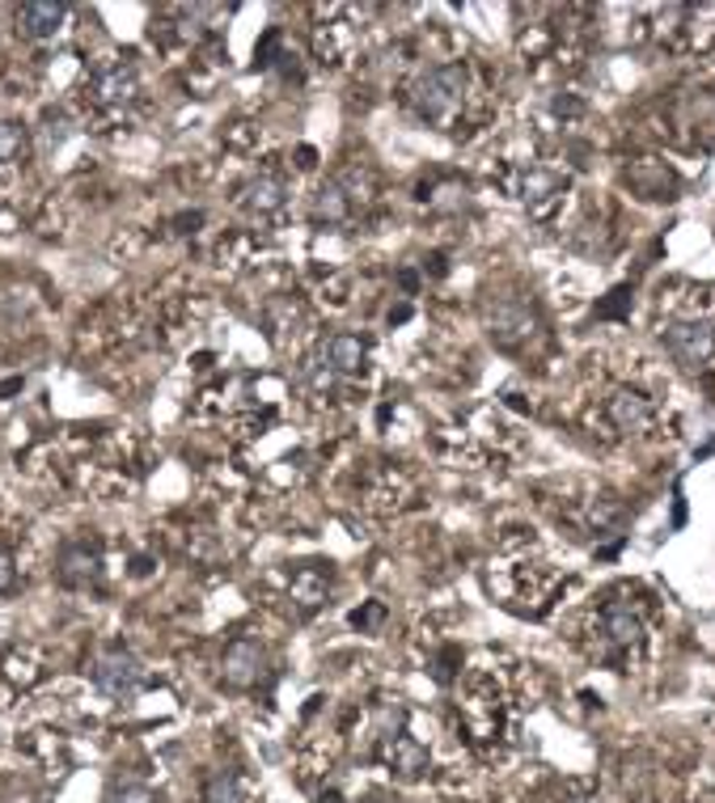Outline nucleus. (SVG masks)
I'll list each match as a JSON object with an SVG mask.
<instances>
[{
	"label": "nucleus",
	"instance_id": "obj_1",
	"mask_svg": "<svg viewBox=\"0 0 715 803\" xmlns=\"http://www.w3.org/2000/svg\"><path fill=\"white\" fill-rule=\"evenodd\" d=\"M465 85H470V76H465L462 64H440V69H432L428 76L415 81L411 102L420 110V119H428V123H449V119L462 110Z\"/></svg>",
	"mask_w": 715,
	"mask_h": 803
},
{
	"label": "nucleus",
	"instance_id": "obj_2",
	"mask_svg": "<svg viewBox=\"0 0 715 803\" xmlns=\"http://www.w3.org/2000/svg\"><path fill=\"white\" fill-rule=\"evenodd\" d=\"M487 334H492V343L504 351H517L525 348L530 339L537 334V314L534 305H525V301H517V296H504L496 301L492 309H487Z\"/></svg>",
	"mask_w": 715,
	"mask_h": 803
},
{
	"label": "nucleus",
	"instance_id": "obj_3",
	"mask_svg": "<svg viewBox=\"0 0 715 803\" xmlns=\"http://www.w3.org/2000/svg\"><path fill=\"white\" fill-rule=\"evenodd\" d=\"M661 343L681 368H703L715 351V334L707 321H669L661 330Z\"/></svg>",
	"mask_w": 715,
	"mask_h": 803
},
{
	"label": "nucleus",
	"instance_id": "obj_4",
	"mask_svg": "<svg viewBox=\"0 0 715 803\" xmlns=\"http://www.w3.org/2000/svg\"><path fill=\"white\" fill-rule=\"evenodd\" d=\"M220 677L229 690H254L267 677V652L254 638H233L220 656Z\"/></svg>",
	"mask_w": 715,
	"mask_h": 803
},
{
	"label": "nucleus",
	"instance_id": "obj_5",
	"mask_svg": "<svg viewBox=\"0 0 715 803\" xmlns=\"http://www.w3.org/2000/svg\"><path fill=\"white\" fill-rule=\"evenodd\" d=\"M141 681H144L141 660H136L132 652H123V647H110V652H102L98 664H94V685H98L102 694H110V698H132V694L141 690Z\"/></svg>",
	"mask_w": 715,
	"mask_h": 803
},
{
	"label": "nucleus",
	"instance_id": "obj_6",
	"mask_svg": "<svg viewBox=\"0 0 715 803\" xmlns=\"http://www.w3.org/2000/svg\"><path fill=\"white\" fill-rule=\"evenodd\" d=\"M56 580L64 588H89L102 580V546L98 542H69L56 555Z\"/></svg>",
	"mask_w": 715,
	"mask_h": 803
},
{
	"label": "nucleus",
	"instance_id": "obj_7",
	"mask_svg": "<svg viewBox=\"0 0 715 803\" xmlns=\"http://www.w3.org/2000/svg\"><path fill=\"white\" fill-rule=\"evenodd\" d=\"M606 415L609 423L618 427V431H627V436H640L652 427V402H647L640 389H618L614 398L606 402Z\"/></svg>",
	"mask_w": 715,
	"mask_h": 803
},
{
	"label": "nucleus",
	"instance_id": "obj_8",
	"mask_svg": "<svg viewBox=\"0 0 715 803\" xmlns=\"http://www.w3.org/2000/svg\"><path fill=\"white\" fill-rule=\"evenodd\" d=\"M60 26H64V4L60 0H26L17 9V35L35 38V42L51 38Z\"/></svg>",
	"mask_w": 715,
	"mask_h": 803
},
{
	"label": "nucleus",
	"instance_id": "obj_9",
	"mask_svg": "<svg viewBox=\"0 0 715 803\" xmlns=\"http://www.w3.org/2000/svg\"><path fill=\"white\" fill-rule=\"evenodd\" d=\"M284 199H288V186L276 174H258L242 186V208L254 211V216H271V211H280L284 208Z\"/></svg>",
	"mask_w": 715,
	"mask_h": 803
},
{
	"label": "nucleus",
	"instance_id": "obj_10",
	"mask_svg": "<svg viewBox=\"0 0 715 803\" xmlns=\"http://www.w3.org/2000/svg\"><path fill=\"white\" fill-rule=\"evenodd\" d=\"M94 89H98V98L107 106H123L141 94V76H136V69H128V64H110V69L98 72Z\"/></svg>",
	"mask_w": 715,
	"mask_h": 803
},
{
	"label": "nucleus",
	"instance_id": "obj_11",
	"mask_svg": "<svg viewBox=\"0 0 715 803\" xmlns=\"http://www.w3.org/2000/svg\"><path fill=\"white\" fill-rule=\"evenodd\" d=\"M310 216L318 224H343L352 216V195L343 191V182H326L314 191V204H310Z\"/></svg>",
	"mask_w": 715,
	"mask_h": 803
},
{
	"label": "nucleus",
	"instance_id": "obj_12",
	"mask_svg": "<svg viewBox=\"0 0 715 803\" xmlns=\"http://www.w3.org/2000/svg\"><path fill=\"white\" fill-rule=\"evenodd\" d=\"M606 634L618 643V647H631V643H640V634H644V622H640V613L631 609V605H606Z\"/></svg>",
	"mask_w": 715,
	"mask_h": 803
},
{
	"label": "nucleus",
	"instance_id": "obj_13",
	"mask_svg": "<svg viewBox=\"0 0 715 803\" xmlns=\"http://www.w3.org/2000/svg\"><path fill=\"white\" fill-rule=\"evenodd\" d=\"M364 355H368V348H364V339H356V334H335L326 343V364L335 373H356L360 364H364Z\"/></svg>",
	"mask_w": 715,
	"mask_h": 803
},
{
	"label": "nucleus",
	"instance_id": "obj_14",
	"mask_svg": "<svg viewBox=\"0 0 715 803\" xmlns=\"http://www.w3.org/2000/svg\"><path fill=\"white\" fill-rule=\"evenodd\" d=\"M292 600L305 609V613H314L318 605L326 600V575L318 567H301L296 575H292Z\"/></svg>",
	"mask_w": 715,
	"mask_h": 803
},
{
	"label": "nucleus",
	"instance_id": "obj_15",
	"mask_svg": "<svg viewBox=\"0 0 715 803\" xmlns=\"http://www.w3.org/2000/svg\"><path fill=\"white\" fill-rule=\"evenodd\" d=\"M393 769L398 774H407V778H415V774H424L428 769V749H420L415 740H407V735H398L393 740Z\"/></svg>",
	"mask_w": 715,
	"mask_h": 803
},
{
	"label": "nucleus",
	"instance_id": "obj_16",
	"mask_svg": "<svg viewBox=\"0 0 715 803\" xmlns=\"http://www.w3.org/2000/svg\"><path fill=\"white\" fill-rule=\"evenodd\" d=\"M204 803H246L242 778L238 774H213L204 782Z\"/></svg>",
	"mask_w": 715,
	"mask_h": 803
},
{
	"label": "nucleus",
	"instance_id": "obj_17",
	"mask_svg": "<svg viewBox=\"0 0 715 803\" xmlns=\"http://www.w3.org/2000/svg\"><path fill=\"white\" fill-rule=\"evenodd\" d=\"M26 148H31V136H26V127H17V123H0V166L17 161V157H22Z\"/></svg>",
	"mask_w": 715,
	"mask_h": 803
},
{
	"label": "nucleus",
	"instance_id": "obj_18",
	"mask_svg": "<svg viewBox=\"0 0 715 803\" xmlns=\"http://www.w3.org/2000/svg\"><path fill=\"white\" fill-rule=\"evenodd\" d=\"M589 516H593V524H597V528H606V524H614L618 516H622V503H618L614 495H602V499L593 503V512H589Z\"/></svg>",
	"mask_w": 715,
	"mask_h": 803
},
{
	"label": "nucleus",
	"instance_id": "obj_19",
	"mask_svg": "<svg viewBox=\"0 0 715 803\" xmlns=\"http://www.w3.org/2000/svg\"><path fill=\"white\" fill-rule=\"evenodd\" d=\"M114 803H161V800H157V791L144 787V782H123V787L114 791Z\"/></svg>",
	"mask_w": 715,
	"mask_h": 803
},
{
	"label": "nucleus",
	"instance_id": "obj_20",
	"mask_svg": "<svg viewBox=\"0 0 715 803\" xmlns=\"http://www.w3.org/2000/svg\"><path fill=\"white\" fill-rule=\"evenodd\" d=\"M17 584V567H13V555L9 550H0V593H9Z\"/></svg>",
	"mask_w": 715,
	"mask_h": 803
},
{
	"label": "nucleus",
	"instance_id": "obj_21",
	"mask_svg": "<svg viewBox=\"0 0 715 803\" xmlns=\"http://www.w3.org/2000/svg\"><path fill=\"white\" fill-rule=\"evenodd\" d=\"M318 803H343V795H339V791H323V800Z\"/></svg>",
	"mask_w": 715,
	"mask_h": 803
},
{
	"label": "nucleus",
	"instance_id": "obj_22",
	"mask_svg": "<svg viewBox=\"0 0 715 803\" xmlns=\"http://www.w3.org/2000/svg\"><path fill=\"white\" fill-rule=\"evenodd\" d=\"M13 389H22V381H9V385H0V398H4V393H13Z\"/></svg>",
	"mask_w": 715,
	"mask_h": 803
},
{
	"label": "nucleus",
	"instance_id": "obj_23",
	"mask_svg": "<svg viewBox=\"0 0 715 803\" xmlns=\"http://www.w3.org/2000/svg\"><path fill=\"white\" fill-rule=\"evenodd\" d=\"M17 803H35V800H17Z\"/></svg>",
	"mask_w": 715,
	"mask_h": 803
}]
</instances>
